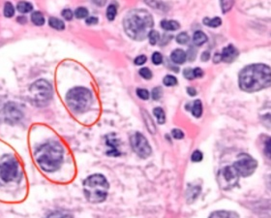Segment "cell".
Instances as JSON below:
<instances>
[{"label": "cell", "mask_w": 271, "mask_h": 218, "mask_svg": "<svg viewBox=\"0 0 271 218\" xmlns=\"http://www.w3.org/2000/svg\"><path fill=\"white\" fill-rule=\"evenodd\" d=\"M271 83V67L266 64L249 65L239 74V86L247 92H256L270 87Z\"/></svg>", "instance_id": "6da1fadb"}, {"label": "cell", "mask_w": 271, "mask_h": 218, "mask_svg": "<svg viewBox=\"0 0 271 218\" xmlns=\"http://www.w3.org/2000/svg\"><path fill=\"white\" fill-rule=\"evenodd\" d=\"M153 25L154 21L151 14L143 9L131 10L123 19L126 34L136 41L144 40L152 30Z\"/></svg>", "instance_id": "7a4b0ae2"}, {"label": "cell", "mask_w": 271, "mask_h": 218, "mask_svg": "<svg viewBox=\"0 0 271 218\" xmlns=\"http://www.w3.org/2000/svg\"><path fill=\"white\" fill-rule=\"evenodd\" d=\"M35 159L44 171L55 172L63 161V149L57 142L46 143L36 150Z\"/></svg>", "instance_id": "3957f363"}, {"label": "cell", "mask_w": 271, "mask_h": 218, "mask_svg": "<svg viewBox=\"0 0 271 218\" xmlns=\"http://www.w3.org/2000/svg\"><path fill=\"white\" fill-rule=\"evenodd\" d=\"M84 191L90 203L105 201L109 191V184L102 175H93L87 178L84 184Z\"/></svg>", "instance_id": "277c9868"}, {"label": "cell", "mask_w": 271, "mask_h": 218, "mask_svg": "<svg viewBox=\"0 0 271 218\" xmlns=\"http://www.w3.org/2000/svg\"><path fill=\"white\" fill-rule=\"evenodd\" d=\"M66 102L73 112L84 113L91 105V92L85 87H75L67 93Z\"/></svg>", "instance_id": "5b68a950"}, {"label": "cell", "mask_w": 271, "mask_h": 218, "mask_svg": "<svg viewBox=\"0 0 271 218\" xmlns=\"http://www.w3.org/2000/svg\"><path fill=\"white\" fill-rule=\"evenodd\" d=\"M20 177L19 163L13 155H5L0 160V184L16 182Z\"/></svg>", "instance_id": "8992f818"}, {"label": "cell", "mask_w": 271, "mask_h": 218, "mask_svg": "<svg viewBox=\"0 0 271 218\" xmlns=\"http://www.w3.org/2000/svg\"><path fill=\"white\" fill-rule=\"evenodd\" d=\"M52 88L50 83L45 80H39L30 87V97L32 101L39 105H46L51 98Z\"/></svg>", "instance_id": "52a82bcc"}, {"label": "cell", "mask_w": 271, "mask_h": 218, "mask_svg": "<svg viewBox=\"0 0 271 218\" xmlns=\"http://www.w3.org/2000/svg\"><path fill=\"white\" fill-rule=\"evenodd\" d=\"M257 161L248 154H240L237 161L234 164L237 174L241 177L251 176L257 169Z\"/></svg>", "instance_id": "ba28073f"}, {"label": "cell", "mask_w": 271, "mask_h": 218, "mask_svg": "<svg viewBox=\"0 0 271 218\" xmlns=\"http://www.w3.org/2000/svg\"><path fill=\"white\" fill-rule=\"evenodd\" d=\"M239 175L234 166H228L220 171L218 176V181L220 186L224 190H229L235 187L238 182Z\"/></svg>", "instance_id": "9c48e42d"}, {"label": "cell", "mask_w": 271, "mask_h": 218, "mask_svg": "<svg viewBox=\"0 0 271 218\" xmlns=\"http://www.w3.org/2000/svg\"><path fill=\"white\" fill-rule=\"evenodd\" d=\"M131 146L136 153L141 157L146 158L151 154V148L143 135L136 133L131 137Z\"/></svg>", "instance_id": "30bf717a"}, {"label": "cell", "mask_w": 271, "mask_h": 218, "mask_svg": "<svg viewBox=\"0 0 271 218\" xmlns=\"http://www.w3.org/2000/svg\"><path fill=\"white\" fill-rule=\"evenodd\" d=\"M4 115H5L6 120H8L10 122L17 121L21 117L20 111L18 109H17L13 104H9L8 106H6Z\"/></svg>", "instance_id": "8fae6325"}, {"label": "cell", "mask_w": 271, "mask_h": 218, "mask_svg": "<svg viewBox=\"0 0 271 218\" xmlns=\"http://www.w3.org/2000/svg\"><path fill=\"white\" fill-rule=\"evenodd\" d=\"M237 56L238 50L233 45H229L221 52V58L225 62H233Z\"/></svg>", "instance_id": "7c38bea8"}, {"label": "cell", "mask_w": 271, "mask_h": 218, "mask_svg": "<svg viewBox=\"0 0 271 218\" xmlns=\"http://www.w3.org/2000/svg\"><path fill=\"white\" fill-rule=\"evenodd\" d=\"M186 57H187L186 52L184 50H180V49H177V50H173L171 52V55H170L171 60L174 63H177V64H183L186 60Z\"/></svg>", "instance_id": "4fadbf2b"}, {"label": "cell", "mask_w": 271, "mask_h": 218, "mask_svg": "<svg viewBox=\"0 0 271 218\" xmlns=\"http://www.w3.org/2000/svg\"><path fill=\"white\" fill-rule=\"evenodd\" d=\"M107 145L111 148L110 151L108 152V154L114 155V156L119 155V152L118 151V141L115 138V135L111 134V135H109L107 137Z\"/></svg>", "instance_id": "5bb4252c"}, {"label": "cell", "mask_w": 271, "mask_h": 218, "mask_svg": "<svg viewBox=\"0 0 271 218\" xmlns=\"http://www.w3.org/2000/svg\"><path fill=\"white\" fill-rule=\"evenodd\" d=\"M161 26H162V28L165 29V30L174 31V30L179 29L180 24H179L177 21H175V20H167V19H164V20H162V22H161Z\"/></svg>", "instance_id": "9a60e30c"}, {"label": "cell", "mask_w": 271, "mask_h": 218, "mask_svg": "<svg viewBox=\"0 0 271 218\" xmlns=\"http://www.w3.org/2000/svg\"><path fill=\"white\" fill-rule=\"evenodd\" d=\"M209 218H239V217L233 212H226V211H219L213 213Z\"/></svg>", "instance_id": "2e32d148"}, {"label": "cell", "mask_w": 271, "mask_h": 218, "mask_svg": "<svg viewBox=\"0 0 271 218\" xmlns=\"http://www.w3.org/2000/svg\"><path fill=\"white\" fill-rule=\"evenodd\" d=\"M206 41H207V37L203 31H197L193 36V42L197 46H202Z\"/></svg>", "instance_id": "e0dca14e"}, {"label": "cell", "mask_w": 271, "mask_h": 218, "mask_svg": "<svg viewBox=\"0 0 271 218\" xmlns=\"http://www.w3.org/2000/svg\"><path fill=\"white\" fill-rule=\"evenodd\" d=\"M191 112L194 115V117H201V116L203 114V105H202V102L200 100H196L193 103V106L191 108Z\"/></svg>", "instance_id": "ac0fdd59"}, {"label": "cell", "mask_w": 271, "mask_h": 218, "mask_svg": "<svg viewBox=\"0 0 271 218\" xmlns=\"http://www.w3.org/2000/svg\"><path fill=\"white\" fill-rule=\"evenodd\" d=\"M32 5L29 2L26 1H20L17 3V9L19 13L21 14H25V13H29L32 11Z\"/></svg>", "instance_id": "d6986e66"}, {"label": "cell", "mask_w": 271, "mask_h": 218, "mask_svg": "<svg viewBox=\"0 0 271 218\" xmlns=\"http://www.w3.org/2000/svg\"><path fill=\"white\" fill-rule=\"evenodd\" d=\"M49 24L52 28L56 30H63L65 28V24L61 19H58L56 17H50L49 19Z\"/></svg>", "instance_id": "ffe728a7"}, {"label": "cell", "mask_w": 271, "mask_h": 218, "mask_svg": "<svg viewBox=\"0 0 271 218\" xmlns=\"http://www.w3.org/2000/svg\"><path fill=\"white\" fill-rule=\"evenodd\" d=\"M31 20L35 25H38V26H41L45 23V17L43 16V14L40 12H34L31 15Z\"/></svg>", "instance_id": "44dd1931"}, {"label": "cell", "mask_w": 271, "mask_h": 218, "mask_svg": "<svg viewBox=\"0 0 271 218\" xmlns=\"http://www.w3.org/2000/svg\"><path fill=\"white\" fill-rule=\"evenodd\" d=\"M203 23L210 26V27H218L222 24V19L220 17H214V18L205 17L203 19Z\"/></svg>", "instance_id": "7402d4cb"}, {"label": "cell", "mask_w": 271, "mask_h": 218, "mask_svg": "<svg viewBox=\"0 0 271 218\" xmlns=\"http://www.w3.org/2000/svg\"><path fill=\"white\" fill-rule=\"evenodd\" d=\"M158 122L160 124H163L165 123V120H166V116H165V112L163 111V109L161 108H155L154 111H153Z\"/></svg>", "instance_id": "603a6c76"}, {"label": "cell", "mask_w": 271, "mask_h": 218, "mask_svg": "<svg viewBox=\"0 0 271 218\" xmlns=\"http://www.w3.org/2000/svg\"><path fill=\"white\" fill-rule=\"evenodd\" d=\"M220 2H221V8H222V11L224 14L231 11V9L233 8V6L235 4V0H220Z\"/></svg>", "instance_id": "cb8c5ba5"}, {"label": "cell", "mask_w": 271, "mask_h": 218, "mask_svg": "<svg viewBox=\"0 0 271 218\" xmlns=\"http://www.w3.org/2000/svg\"><path fill=\"white\" fill-rule=\"evenodd\" d=\"M3 13H4V16H5L6 17H12L14 16V14H15V9H14V6L12 5V3L7 2V3L5 4Z\"/></svg>", "instance_id": "d4e9b609"}, {"label": "cell", "mask_w": 271, "mask_h": 218, "mask_svg": "<svg viewBox=\"0 0 271 218\" xmlns=\"http://www.w3.org/2000/svg\"><path fill=\"white\" fill-rule=\"evenodd\" d=\"M118 10H117V6L114 4H111L108 9H107V17L110 20H114L116 16H117Z\"/></svg>", "instance_id": "484cf974"}, {"label": "cell", "mask_w": 271, "mask_h": 218, "mask_svg": "<svg viewBox=\"0 0 271 218\" xmlns=\"http://www.w3.org/2000/svg\"><path fill=\"white\" fill-rule=\"evenodd\" d=\"M147 37L149 38V43H150L152 46H154V45H156L157 42L159 41L160 35H159V33H158L157 31L151 30V31L149 32V34H148Z\"/></svg>", "instance_id": "4316f807"}, {"label": "cell", "mask_w": 271, "mask_h": 218, "mask_svg": "<svg viewBox=\"0 0 271 218\" xmlns=\"http://www.w3.org/2000/svg\"><path fill=\"white\" fill-rule=\"evenodd\" d=\"M75 16L78 18H85V17L88 16V11L86 8L85 7H80L75 11Z\"/></svg>", "instance_id": "83f0119b"}, {"label": "cell", "mask_w": 271, "mask_h": 218, "mask_svg": "<svg viewBox=\"0 0 271 218\" xmlns=\"http://www.w3.org/2000/svg\"><path fill=\"white\" fill-rule=\"evenodd\" d=\"M189 39H190L189 35L186 32H182L176 36V42L178 44H182V45L187 44L189 42Z\"/></svg>", "instance_id": "f1b7e54d"}, {"label": "cell", "mask_w": 271, "mask_h": 218, "mask_svg": "<svg viewBox=\"0 0 271 218\" xmlns=\"http://www.w3.org/2000/svg\"><path fill=\"white\" fill-rule=\"evenodd\" d=\"M200 192H201V187L196 186V187L191 188V189L188 190V195H187V197H188V198H192V200H191V202H192L193 200H195V199L198 197V195L200 194Z\"/></svg>", "instance_id": "f546056e"}, {"label": "cell", "mask_w": 271, "mask_h": 218, "mask_svg": "<svg viewBox=\"0 0 271 218\" xmlns=\"http://www.w3.org/2000/svg\"><path fill=\"white\" fill-rule=\"evenodd\" d=\"M164 84L167 86H173L177 84V80L176 78H174L173 76H167L164 78Z\"/></svg>", "instance_id": "4dcf8cb0"}, {"label": "cell", "mask_w": 271, "mask_h": 218, "mask_svg": "<svg viewBox=\"0 0 271 218\" xmlns=\"http://www.w3.org/2000/svg\"><path fill=\"white\" fill-rule=\"evenodd\" d=\"M139 75L145 80H150L152 78V72L148 68H141L139 70Z\"/></svg>", "instance_id": "1f68e13d"}, {"label": "cell", "mask_w": 271, "mask_h": 218, "mask_svg": "<svg viewBox=\"0 0 271 218\" xmlns=\"http://www.w3.org/2000/svg\"><path fill=\"white\" fill-rule=\"evenodd\" d=\"M136 94L142 100H147L149 98V92L146 89H143V88H138L136 90Z\"/></svg>", "instance_id": "d6a6232c"}, {"label": "cell", "mask_w": 271, "mask_h": 218, "mask_svg": "<svg viewBox=\"0 0 271 218\" xmlns=\"http://www.w3.org/2000/svg\"><path fill=\"white\" fill-rule=\"evenodd\" d=\"M163 61V56L161 53L159 52H154L153 55H152V62L155 64V65H159L161 64Z\"/></svg>", "instance_id": "836d02e7"}, {"label": "cell", "mask_w": 271, "mask_h": 218, "mask_svg": "<svg viewBox=\"0 0 271 218\" xmlns=\"http://www.w3.org/2000/svg\"><path fill=\"white\" fill-rule=\"evenodd\" d=\"M162 94H163L162 88L161 87H155L152 91V98L154 100H159L162 97Z\"/></svg>", "instance_id": "e575fe53"}, {"label": "cell", "mask_w": 271, "mask_h": 218, "mask_svg": "<svg viewBox=\"0 0 271 218\" xmlns=\"http://www.w3.org/2000/svg\"><path fill=\"white\" fill-rule=\"evenodd\" d=\"M48 218H73L70 215L62 213V212H55L51 214Z\"/></svg>", "instance_id": "d590c367"}, {"label": "cell", "mask_w": 271, "mask_h": 218, "mask_svg": "<svg viewBox=\"0 0 271 218\" xmlns=\"http://www.w3.org/2000/svg\"><path fill=\"white\" fill-rule=\"evenodd\" d=\"M62 16L63 17L66 19V20H71L73 18V12L70 10V9H66V10H63L62 12Z\"/></svg>", "instance_id": "8d00e7d4"}, {"label": "cell", "mask_w": 271, "mask_h": 218, "mask_svg": "<svg viewBox=\"0 0 271 218\" xmlns=\"http://www.w3.org/2000/svg\"><path fill=\"white\" fill-rule=\"evenodd\" d=\"M145 115V120L147 121L146 122V124H147V127H148V129H149V131L150 132H152V133H154L155 132V127H154V124H153V122H152V120L149 118V117L147 116V114L146 113H144Z\"/></svg>", "instance_id": "74e56055"}, {"label": "cell", "mask_w": 271, "mask_h": 218, "mask_svg": "<svg viewBox=\"0 0 271 218\" xmlns=\"http://www.w3.org/2000/svg\"><path fill=\"white\" fill-rule=\"evenodd\" d=\"M203 159V153L200 151H196L193 154H192V160L194 162H200Z\"/></svg>", "instance_id": "f35d334b"}, {"label": "cell", "mask_w": 271, "mask_h": 218, "mask_svg": "<svg viewBox=\"0 0 271 218\" xmlns=\"http://www.w3.org/2000/svg\"><path fill=\"white\" fill-rule=\"evenodd\" d=\"M183 74H184V77H185L186 79H188V80H193V79H195V76H194V71H193V69L187 68V69H185V70H184Z\"/></svg>", "instance_id": "ab89813d"}, {"label": "cell", "mask_w": 271, "mask_h": 218, "mask_svg": "<svg viewBox=\"0 0 271 218\" xmlns=\"http://www.w3.org/2000/svg\"><path fill=\"white\" fill-rule=\"evenodd\" d=\"M172 136H173V138H175L177 140H180V139H182L184 137V134L179 129H173L172 130Z\"/></svg>", "instance_id": "60d3db41"}, {"label": "cell", "mask_w": 271, "mask_h": 218, "mask_svg": "<svg viewBox=\"0 0 271 218\" xmlns=\"http://www.w3.org/2000/svg\"><path fill=\"white\" fill-rule=\"evenodd\" d=\"M146 61V56L145 55H139L135 59L136 65H142Z\"/></svg>", "instance_id": "b9f144b4"}, {"label": "cell", "mask_w": 271, "mask_h": 218, "mask_svg": "<svg viewBox=\"0 0 271 218\" xmlns=\"http://www.w3.org/2000/svg\"><path fill=\"white\" fill-rule=\"evenodd\" d=\"M195 78H202L203 76V71L201 68H196L193 70Z\"/></svg>", "instance_id": "7bdbcfd3"}, {"label": "cell", "mask_w": 271, "mask_h": 218, "mask_svg": "<svg viewBox=\"0 0 271 218\" xmlns=\"http://www.w3.org/2000/svg\"><path fill=\"white\" fill-rule=\"evenodd\" d=\"M97 22H98V18L95 17H89V18L86 19V23L89 24V25H91V24H96Z\"/></svg>", "instance_id": "ee69618b"}, {"label": "cell", "mask_w": 271, "mask_h": 218, "mask_svg": "<svg viewBox=\"0 0 271 218\" xmlns=\"http://www.w3.org/2000/svg\"><path fill=\"white\" fill-rule=\"evenodd\" d=\"M201 58L203 61H207L210 58V53L208 51H204V52H203Z\"/></svg>", "instance_id": "f6af8a7d"}, {"label": "cell", "mask_w": 271, "mask_h": 218, "mask_svg": "<svg viewBox=\"0 0 271 218\" xmlns=\"http://www.w3.org/2000/svg\"><path fill=\"white\" fill-rule=\"evenodd\" d=\"M214 62L215 63H218V62H220L221 60H222V58H221V53H216L215 55H214Z\"/></svg>", "instance_id": "bcb514c9"}, {"label": "cell", "mask_w": 271, "mask_h": 218, "mask_svg": "<svg viewBox=\"0 0 271 218\" xmlns=\"http://www.w3.org/2000/svg\"><path fill=\"white\" fill-rule=\"evenodd\" d=\"M187 90H188V93H189L191 96H195V95L197 94L196 89H195V88H193V87H189Z\"/></svg>", "instance_id": "7dc6e473"}]
</instances>
